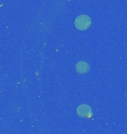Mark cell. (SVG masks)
Instances as JSON below:
<instances>
[{
	"mask_svg": "<svg viewBox=\"0 0 127 134\" xmlns=\"http://www.w3.org/2000/svg\"><path fill=\"white\" fill-rule=\"evenodd\" d=\"M91 23V20L87 15H80L75 19L74 25L77 29L80 30L87 29Z\"/></svg>",
	"mask_w": 127,
	"mask_h": 134,
	"instance_id": "1",
	"label": "cell"
},
{
	"mask_svg": "<svg viewBox=\"0 0 127 134\" xmlns=\"http://www.w3.org/2000/svg\"><path fill=\"white\" fill-rule=\"evenodd\" d=\"M77 113L80 117H88L91 113L90 107L87 104H81L77 109Z\"/></svg>",
	"mask_w": 127,
	"mask_h": 134,
	"instance_id": "2",
	"label": "cell"
},
{
	"mask_svg": "<svg viewBox=\"0 0 127 134\" xmlns=\"http://www.w3.org/2000/svg\"><path fill=\"white\" fill-rule=\"evenodd\" d=\"M76 70L77 71V72L83 74L89 71V65L86 62L84 61H80L76 64Z\"/></svg>",
	"mask_w": 127,
	"mask_h": 134,
	"instance_id": "3",
	"label": "cell"
}]
</instances>
